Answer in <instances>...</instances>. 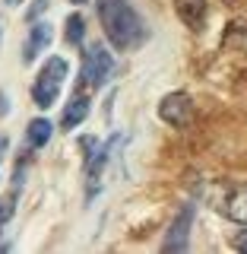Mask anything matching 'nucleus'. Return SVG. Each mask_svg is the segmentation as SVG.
<instances>
[{
  "label": "nucleus",
  "mask_w": 247,
  "mask_h": 254,
  "mask_svg": "<svg viewBox=\"0 0 247 254\" xmlns=\"http://www.w3.org/2000/svg\"><path fill=\"white\" fill-rule=\"evenodd\" d=\"M99 16H101L105 38L114 45V51H130V48H140L143 42H146V35H149L143 16L133 10L127 0H101Z\"/></svg>",
  "instance_id": "f257e3e1"
},
{
  "label": "nucleus",
  "mask_w": 247,
  "mask_h": 254,
  "mask_svg": "<svg viewBox=\"0 0 247 254\" xmlns=\"http://www.w3.org/2000/svg\"><path fill=\"white\" fill-rule=\"evenodd\" d=\"M63 79H67V61L54 54V58H48V64L38 70L35 83H32V99H35L38 108H48L57 102Z\"/></svg>",
  "instance_id": "f03ea898"
},
{
  "label": "nucleus",
  "mask_w": 247,
  "mask_h": 254,
  "mask_svg": "<svg viewBox=\"0 0 247 254\" xmlns=\"http://www.w3.org/2000/svg\"><path fill=\"white\" fill-rule=\"evenodd\" d=\"M111 73H114V58H111L105 48H101V45H89V48H86L79 79H83L86 86H92V89H99V86L108 83Z\"/></svg>",
  "instance_id": "7ed1b4c3"
},
{
  "label": "nucleus",
  "mask_w": 247,
  "mask_h": 254,
  "mask_svg": "<svg viewBox=\"0 0 247 254\" xmlns=\"http://www.w3.org/2000/svg\"><path fill=\"white\" fill-rule=\"evenodd\" d=\"M117 143H121V137H114L108 146H99L95 153L86 156V200H92V197L99 194L101 175H105V165H108V156H111V149H114Z\"/></svg>",
  "instance_id": "20e7f679"
},
{
  "label": "nucleus",
  "mask_w": 247,
  "mask_h": 254,
  "mask_svg": "<svg viewBox=\"0 0 247 254\" xmlns=\"http://www.w3.org/2000/svg\"><path fill=\"white\" fill-rule=\"evenodd\" d=\"M158 115H162L165 124L171 127H184L194 115V105H190V95L187 92H168L162 102H158Z\"/></svg>",
  "instance_id": "39448f33"
},
{
  "label": "nucleus",
  "mask_w": 247,
  "mask_h": 254,
  "mask_svg": "<svg viewBox=\"0 0 247 254\" xmlns=\"http://www.w3.org/2000/svg\"><path fill=\"white\" fill-rule=\"evenodd\" d=\"M190 226H194V206H184L181 210V216L171 222V229H168V238L162 242V251H187L190 248Z\"/></svg>",
  "instance_id": "423d86ee"
},
{
  "label": "nucleus",
  "mask_w": 247,
  "mask_h": 254,
  "mask_svg": "<svg viewBox=\"0 0 247 254\" xmlns=\"http://www.w3.org/2000/svg\"><path fill=\"white\" fill-rule=\"evenodd\" d=\"M51 38H54L51 22H42V19H35V22H32L29 38H26V48H22V64H32V61H35L38 54H42L45 48L51 45Z\"/></svg>",
  "instance_id": "0eeeda50"
},
{
  "label": "nucleus",
  "mask_w": 247,
  "mask_h": 254,
  "mask_svg": "<svg viewBox=\"0 0 247 254\" xmlns=\"http://www.w3.org/2000/svg\"><path fill=\"white\" fill-rule=\"evenodd\" d=\"M174 13L181 16L187 29L200 32L206 22V0H174Z\"/></svg>",
  "instance_id": "6e6552de"
},
{
  "label": "nucleus",
  "mask_w": 247,
  "mask_h": 254,
  "mask_svg": "<svg viewBox=\"0 0 247 254\" xmlns=\"http://www.w3.org/2000/svg\"><path fill=\"white\" fill-rule=\"evenodd\" d=\"M222 213H225L232 222H247V181L244 185H235L232 188V194H228V200H225V206H222Z\"/></svg>",
  "instance_id": "1a4fd4ad"
},
{
  "label": "nucleus",
  "mask_w": 247,
  "mask_h": 254,
  "mask_svg": "<svg viewBox=\"0 0 247 254\" xmlns=\"http://www.w3.org/2000/svg\"><path fill=\"white\" fill-rule=\"evenodd\" d=\"M86 118H89V99H86V95H73V99L67 102V108H63L60 127L63 130H73V127H79Z\"/></svg>",
  "instance_id": "9d476101"
},
{
  "label": "nucleus",
  "mask_w": 247,
  "mask_h": 254,
  "mask_svg": "<svg viewBox=\"0 0 247 254\" xmlns=\"http://www.w3.org/2000/svg\"><path fill=\"white\" fill-rule=\"evenodd\" d=\"M54 133V124L48 121V118H35V121H29V130H26V143L32 149H42L48 146V140H51Z\"/></svg>",
  "instance_id": "9b49d317"
},
{
  "label": "nucleus",
  "mask_w": 247,
  "mask_h": 254,
  "mask_svg": "<svg viewBox=\"0 0 247 254\" xmlns=\"http://www.w3.org/2000/svg\"><path fill=\"white\" fill-rule=\"evenodd\" d=\"M63 26H67V32H63V35H67V42L73 45V48H83V35H86V19H83V16H79V13H70Z\"/></svg>",
  "instance_id": "f8f14e48"
},
{
  "label": "nucleus",
  "mask_w": 247,
  "mask_h": 254,
  "mask_svg": "<svg viewBox=\"0 0 247 254\" xmlns=\"http://www.w3.org/2000/svg\"><path fill=\"white\" fill-rule=\"evenodd\" d=\"M48 3H51V0H35V3L29 6V13H26V16H29V22H35L38 16H42V13L48 10Z\"/></svg>",
  "instance_id": "ddd939ff"
},
{
  "label": "nucleus",
  "mask_w": 247,
  "mask_h": 254,
  "mask_svg": "<svg viewBox=\"0 0 247 254\" xmlns=\"http://www.w3.org/2000/svg\"><path fill=\"white\" fill-rule=\"evenodd\" d=\"M232 248H235V251H247V229L232 238Z\"/></svg>",
  "instance_id": "4468645a"
},
{
  "label": "nucleus",
  "mask_w": 247,
  "mask_h": 254,
  "mask_svg": "<svg viewBox=\"0 0 247 254\" xmlns=\"http://www.w3.org/2000/svg\"><path fill=\"white\" fill-rule=\"evenodd\" d=\"M10 206H3V203H0V229H3V222H6V216H10Z\"/></svg>",
  "instance_id": "2eb2a0df"
},
{
  "label": "nucleus",
  "mask_w": 247,
  "mask_h": 254,
  "mask_svg": "<svg viewBox=\"0 0 247 254\" xmlns=\"http://www.w3.org/2000/svg\"><path fill=\"white\" fill-rule=\"evenodd\" d=\"M6 111H10V105H6V92H0V118H3Z\"/></svg>",
  "instance_id": "dca6fc26"
},
{
  "label": "nucleus",
  "mask_w": 247,
  "mask_h": 254,
  "mask_svg": "<svg viewBox=\"0 0 247 254\" xmlns=\"http://www.w3.org/2000/svg\"><path fill=\"white\" fill-rule=\"evenodd\" d=\"M3 149H6V137H0V159H3Z\"/></svg>",
  "instance_id": "f3484780"
},
{
  "label": "nucleus",
  "mask_w": 247,
  "mask_h": 254,
  "mask_svg": "<svg viewBox=\"0 0 247 254\" xmlns=\"http://www.w3.org/2000/svg\"><path fill=\"white\" fill-rule=\"evenodd\" d=\"M22 3V0H6V6H19Z\"/></svg>",
  "instance_id": "a211bd4d"
},
{
  "label": "nucleus",
  "mask_w": 247,
  "mask_h": 254,
  "mask_svg": "<svg viewBox=\"0 0 247 254\" xmlns=\"http://www.w3.org/2000/svg\"><path fill=\"white\" fill-rule=\"evenodd\" d=\"M73 3H86V0H73Z\"/></svg>",
  "instance_id": "6ab92c4d"
}]
</instances>
